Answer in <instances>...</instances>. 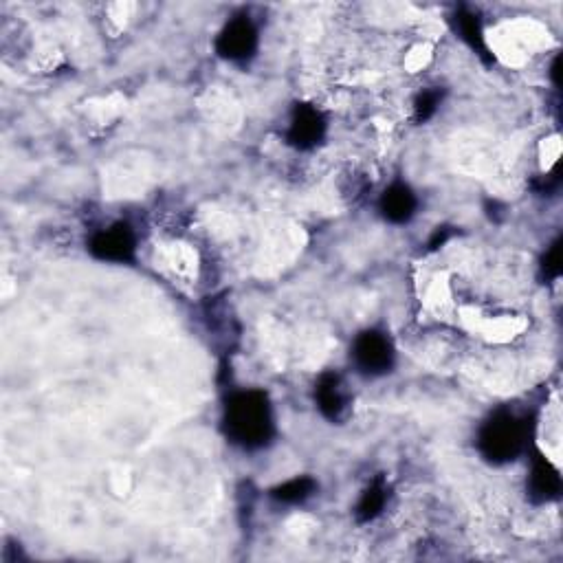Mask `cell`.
Returning <instances> with one entry per match:
<instances>
[{
  "mask_svg": "<svg viewBox=\"0 0 563 563\" xmlns=\"http://www.w3.org/2000/svg\"><path fill=\"white\" fill-rule=\"evenodd\" d=\"M456 29L460 31L462 40L469 42L471 49H476L480 55L487 53V47H484L482 27H480V20L476 14H471V11H467V9H460L456 14Z\"/></svg>",
  "mask_w": 563,
  "mask_h": 563,
  "instance_id": "obj_12",
  "label": "cell"
},
{
  "mask_svg": "<svg viewBox=\"0 0 563 563\" xmlns=\"http://www.w3.org/2000/svg\"><path fill=\"white\" fill-rule=\"evenodd\" d=\"M352 361L359 372L368 377H381L388 374L394 366V346L388 335L379 330H366L352 344Z\"/></svg>",
  "mask_w": 563,
  "mask_h": 563,
  "instance_id": "obj_3",
  "label": "cell"
},
{
  "mask_svg": "<svg viewBox=\"0 0 563 563\" xmlns=\"http://www.w3.org/2000/svg\"><path fill=\"white\" fill-rule=\"evenodd\" d=\"M258 49V29L247 16L229 20L216 40V51L231 62H245Z\"/></svg>",
  "mask_w": 563,
  "mask_h": 563,
  "instance_id": "obj_4",
  "label": "cell"
},
{
  "mask_svg": "<svg viewBox=\"0 0 563 563\" xmlns=\"http://www.w3.org/2000/svg\"><path fill=\"white\" fill-rule=\"evenodd\" d=\"M526 432V423L520 416L500 410L482 427L480 451L493 462H509L524 449Z\"/></svg>",
  "mask_w": 563,
  "mask_h": 563,
  "instance_id": "obj_2",
  "label": "cell"
},
{
  "mask_svg": "<svg viewBox=\"0 0 563 563\" xmlns=\"http://www.w3.org/2000/svg\"><path fill=\"white\" fill-rule=\"evenodd\" d=\"M315 401L319 412L333 423L346 421L350 414V392L346 390V383L339 374L326 372L319 377L315 385Z\"/></svg>",
  "mask_w": 563,
  "mask_h": 563,
  "instance_id": "obj_6",
  "label": "cell"
},
{
  "mask_svg": "<svg viewBox=\"0 0 563 563\" xmlns=\"http://www.w3.org/2000/svg\"><path fill=\"white\" fill-rule=\"evenodd\" d=\"M379 207H381L383 218L388 220V223L403 225V223H407V220H412V216L416 214L418 198L407 185L394 183L392 187H388V190L383 192Z\"/></svg>",
  "mask_w": 563,
  "mask_h": 563,
  "instance_id": "obj_8",
  "label": "cell"
},
{
  "mask_svg": "<svg viewBox=\"0 0 563 563\" xmlns=\"http://www.w3.org/2000/svg\"><path fill=\"white\" fill-rule=\"evenodd\" d=\"M544 271L550 275V278H557V275L561 273V247H559V242H557V245H553V249H550V253L546 256Z\"/></svg>",
  "mask_w": 563,
  "mask_h": 563,
  "instance_id": "obj_14",
  "label": "cell"
},
{
  "mask_svg": "<svg viewBox=\"0 0 563 563\" xmlns=\"http://www.w3.org/2000/svg\"><path fill=\"white\" fill-rule=\"evenodd\" d=\"M528 491H531L537 502H548L559 498L561 491V478L559 471L550 465L546 458H537L533 462L531 478H528Z\"/></svg>",
  "mask_w": 563,
  "mask_h": 563,
  "instance_id": "obj_9",
  "label": "cell"
},
{
  "mask_svg": "<svg viewBox=\"0 0 563 563\" xmlns=\"http://www.w3.org/2000/svg\"><path fill=\"white\" fill-rule=\"evenodd\" d=\"M227 436L245 449H260L273 436V412L264 392L249 390L231 396L225 412Z\"/></svg>",
  "mask_w": 563,
  "mask_h": 563,
  "instance_id": "obj_1",
  "label": "cell"
},
{
  "mask_svg": "<svg viewBox=\"0 0 563 563\" xmlns=\"http://www.w3.org/2000/svg\"><path fill=\"white\" fill-rule=\"evenodd\" d=\"M443 102V93L434 91V88H429V91H423L414 99V119L416 121H427L436 115V110Z\"/></svg>",
  "mask_w": 563,
  "mask_h": 563,
  "instance_id": "obj_13",
  "label": "cell"
},
{
  "mask_svg": "<svg viewBox=\"0 0 563 563\" xmlns=\"http://www.w3.org/2000/svg\"><path fill=\"white\" fill-rule=\"evenodd\" d=\"M324 132H326V121L317 108L297 106V110L291 117L286 137H289L291 146L300 148V150H311L317 146L319 141H322Z\"/></svg>",
  "mask_w": 563,
  "mask_h": 563,
  "instance_id": "obj_7",
  "label": "cell"
},
{
  "mask_svg": "<svg viewBox=\"0 0 563 563\" xmlns=\"http://www.w3.org/2000/svg\"><path fill=\"white\" fill-rule=\"evenodd\" d=\"M388 498H390V489L383 478L370 482V487L361 493V498L357 502V509H355L357 520L361 524L377 520V517L383 513L385 504H388Z\"/></svg>",
  "mask_w": 563,
  "mask_h": 563,
  "instance_id": "obj_10",
  "label": "cell"
},
{
  "mask_svg": "<svg viewBox=\"0 0 563 563\" xmlns=\"http://www.w3.org/2000/svg\"><path fill=\"white\" fill-rule=\"evenodd\" d=\"M315 489H317V484L313 478H293L289 482L280 484V487H275L271 491V495L275 500L284 502V504H300L311 498Z\"/></svg>",
  "mask_w": 563,
  "mask_h": 563,
  "instance_id": "obj_11",
  "label": "cell"
},
{
  "mask_svg": "<svg viewBox=\"0 0 563 563\" xmlns=\"http://www.w3.org/2000/svg\"><path fill=\"white\" fill-rule=\"evenodd\" d=\"M93 256L106 262H132L137 251V238L126 223H115L102 231H97L91 240Z\"/></svg>",
  "mask_w": 563,
  "mask_h": 563,
  "instance_id": "obj_5",
  "label": "cell"
}]
</instances>
